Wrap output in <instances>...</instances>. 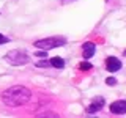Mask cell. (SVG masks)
<instances>
[{"instance_id": "1", "label": "cell", "mask_w": 126, "mask_h": 118, "mask_svg": "<svg viewBox=\"0 0 126 118\" xmlns=\"http://www.w3.org/2000/svg\"><path fill=\"white\" fill-rule=\"evenodd\" d=\"M32 99V91L27 87L13 85L2 93V101L6 107H21Z\"/></svg>"}, {"instance_id": "2", "label": "cell", "mask_w": 126, "mask_h": 118, "mask_svg": "<svg viewBox=\"0 0 126 118\" xmlns=\"http://www.w3.org/2000/svg\"><path fill=\"white\" fill-rule=\"evenodd\" d=\"M66 44V39L62 36H50V38H43L33 43V46L36 49H43V50H49V49H55V47H62Z\"/></svg>"}, {"instance_id": "3", "label": "cell", "mask_w": 126, "mask_h": 118, "mask_svg": "<svg viewBox=\"0 0 126 118\" xmlns=\"http://www.w3.org/2000/svg\"><path fill=\"white\" fill-rule=\"evenodd\" d=\"M5 60L13 66H22L30 61V57L27 52H22V50H11L5 55Z\"/></svg>"}, {"instance_id": "4", "label": "cell", "mask_w": 126, "mask_h": 118, "mask_svg": "<svg viewBox=\"0 0 126 118\" xmlns=\"http://www.w3.org/2000/svg\"><path fill=\"white\" fill-rule=\"evenodd\" d=\"M110 112L113 115H123L126 113V99H118L110 104Z\"/></svg>"}, {"instance_id": "5", "label": "cell", "mask_w": 126, "mask_h": 118, "mask_svg": "<svg viewBox=\"0 0 126 118\" xmlns=\"http://www.w3.org/2000/svg\"><path fill=\"white\" fill-rule=\"evenodd\" d=\"M106 69L109 73H117L121 69V61L117 57H107L106 58Z\"/></svg>"}, {"instance_id": "6", "label": "cell", "mask_w": 126, "mask_h": 118, "mask_svg": "<svg viewBox=\"0 0 126 118\" xmlns=\"http://www.w3.org/2000/svg\"><path fill=\"white\" fill-rule=\"evenodd\" d=\"M104 107V98H94V99L92 101V104L88 105V109H87V112L88 113H96V112H99V110Z\"/></svg>"}, {"instance_id": "7", "label": "cell", "mask_w": 126, "mask_h": 118, "mask_svg": "<svg viewBox=\"0 0 126 118\" xmlns=\"http://www.w3.org/2000/svg\"><path fill=\"white\" fill-rule=\"evenodd\" d=\"M94 50H96V46H94L93 43L87 41V43L82 44V55H84L85 60H88V58L93 57V55H94Z\"/></svg>"}, {"instance_id": "8", "label": "cell", "mask_w": 126, "mask_h": 118, "mask_svg": "<svg viewBox=\"0 0 126 118\" xmlns=\"http://www.w3.org/2000/svg\"><path fill=\"white\" fill-rule=\"evenodd\" d=\"M49 63H50V66H52V68H57V69L65 68V60H63V58H60V57H54V58H50Z\"/></svg>"}, {"instance_id": "9", "label": "cell", "mask_w": 126, "mask_h": 118, "mask_svg": "<svg viewBox=\"0 0 126 118\" xmlns=\"http://www.w3.org/2000/svg\"><path fill=\"white\" fill-rule=\"evenodd\" d=\"M92 68H93V65L88 60H84V61L79 63V69H80V71H90Z\"/></svg>"}, {"instance_id": "10", "label": "cell", "mask_w": 126, "mask_h": 118, "mask_svg": "<svg viewBox=\"0 0 126 118\" xmlns=\"http://www.w3.org/2000/svg\"><path fill=\"white\" fill-rule=\"evenodd\" d=\"M36 66H38V68H49L50 63H49V60H43V61H38Z\"/></svg>"}, {"instance_id": "11", "label": "cell", "mask_w": 126, "mask_h": 118, "mask_svg": "<svg viewBox=\"0 0 126 118\" xmlns=\"http://www.w3.org/2000/svg\"><path fill=\"white\" fill-rule=\"evenodd\" d=\"M106 84H107L109 87H113V85H117V79L115 77H107L106 79Z\"/></svg>"}, {"instance_id": "12", "label": "cell", "mask_w": 126, "mask_h": 118, "mask_svg": "<svg viewBox=\"0 0 126 118\" xmlns=\"http://www.w3.org/2000/svg\"><path fill=\"white\" fill-rule=\"evenodd\" d=\"M39 117H54V118H57L58 115L55 112H44V113H39Z\"/></svg>"}, {"instance_id": "13", "label": "cell", "mask_w": 126, "mask_h": 118, "mask_svg": "<svg viewBox=\"0 0 126 118\" xmlns=\"http://www.w3.org/2000/svg\"><path fill=\"white\" fill-rule=\"evenodd\" d=\"M6 43H10V39H8L6 36H3V35H0V46L6 44Z\"/></svg>"}, {"instance_id": "14", "label": "cell", "mask_w": 126, "mask_h": 118, "mask_svg": "<svg viewBox=\"0 0 126 118\" xmlns=\"http://www.w3.org/2000/svg\"><path fill=\"white\" fill-rule=\"evenodd\" d=\"M35 55H36V57H41V58H44V57H46V50H43V49H39V50H38V52H36V54H35Z\"/></svg>"}, {"instance_id": "15", "label": "cell", "mask_w": 126, "mask_h": 118, "mask_svg": "<svg viewBox=\"0 0 126 118\" xmlns=\"http://www.w3.org/2000/svg\"><path fill=\"white\" fill-rule=\"evenodd\" d=\"M123 55H125V57H126V49H125V52H123Z\"/></svg>"}]
</instances>
